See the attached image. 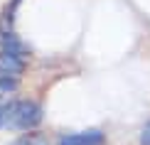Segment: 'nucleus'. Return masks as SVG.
<instances>
[{"label":"nucleus","instance_id":"obj_1","mask_svg":"<svg viewBox=\"0 0 150 145\" xmlns=\"http://www.w3.org/2000/svg\"><path fill=\"white\" fill-rule=\"evenodd\" d=\"M42 121V108L32 101H12L0 103V128L8 130H27Z\"/></svg>","mask_w":150,"mask_h":145},{"label":"nucleus","instance_id":"obj_2","mask_svg":"<svg viewBox=\"0 0 150 145\" xmlns=\"http://www.w3.org/2000/svg\"><path fill=\"white\" fill-rule=\"evenodd\" d=\"M106 135L101 130H84V133H71V135H62L59 145H103Z\"/></svg>","mask_w":150,"mask_h":145},{"label":"nucleus","instance_id":"obj_3","mask_svg":"<svg viewBox=\"0 0 150 145\" xmlns=\"http://www.w3.org/2000/svg\"><path fill=\"white\" fill-rule=\"evenodd\" d=\"M22 74V59L20 54L0 52V79H17Z\"/></svg>","mask_w":150,"mask_h":145},{"label":"nucleus","instance_id":"obj_4","mask_svg":"<svg viewBox=\"0 0 150 145\" xmlns=\"http://www.w3.org/2000/svg\"><path fill=\"white\" fill-rule=\"evenodd\" d=\"M12 145H47L42 138H37V135H30V138H20V140H15Z\"/></svg>","mask_w":150,"mask_h":145},{"label":"nucleus","instance_id":"obj_5","mask_svg":"<svg viewBox=\"0 0 150 145\" xmlns=\"http://www.w3.org/2000/svg\"><path fill=\"white\" fill-rule=\"evenodd\" d=\"M140 143H143V145H150V123L145 125V130H143V135H140Z\"/></svg>","mask_w":150,"mask_h":145}]
</instances>
